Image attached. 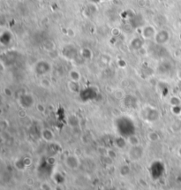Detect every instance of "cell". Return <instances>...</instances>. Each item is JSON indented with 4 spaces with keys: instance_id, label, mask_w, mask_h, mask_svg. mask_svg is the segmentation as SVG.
<instances>
[{
    "instance_id": "12",
    "label": "cell",
    "mask_w": 181,
    "mask_h": 190,
    "mask_svg": "<svg viewBox=\"0 0 181 190\" xmlns=\"http://www.w3.org/2000/svg\"><path fill=\"white\" fill-rule=\"evenodd\" d=\"M119 172H120L121 175H123V176L128 174V173H129V166H127V165H123V166L120 168Z\"/></svg>"
},
{
    "instance_id": "8",
    "label": "cell",
    "mask_w": 181,
    "mask_h": 190,
    "mask_svg": "<svg viewBox=\"0 0 181 190\" xmlns=\"http://www.w3.org/2000/svg\"><path fill=\"white\" fill-rule=\"evenodd\" d=\"M115 143H116V145L118 148L124 149V148H126V146L128 143V142H127V139H125V137L121 136V137L117 138L116 141H115Z\"/></svg>"
},
{
    "instance_id": "1",
    "label": "cell",
    "mask_w": 181,
    "mask_h": 190,
    "mask_svg": "<svg viewBox=\"0 0 181 190\" xmlns=\"http://www.w3.org/2000/svg\"><path fill=\"white\" fill-rule=\"evenodd\" d=\"M116 126L118 134L123 137H129L134 135L135 126L133 121L128 117H121L116 121Z\"/></svg>"
},
{
    "instance_id": "2",
    "label": "cell",
    "mask_w": 181,
    "mask_h": 190,
    "mask_svg": "<svg viewBox=\"0 0 181 190\" xmlns=\"http://www.w3.org/2000/svg\"><path fill=\"white\" fill-rule=\"evenodd\" d=\"M143 156V149L140 146H132V148L130 149L129 153H128V157L132 161H138L139 159H141Z\"/></svg>"
},
{
    "instance_id": "14",
    "label": "cell",
    "mask_w": 181,
    "mask_h": 190,
    "mask_svg": "<svg viewBox=\"0 0 181 190\" xmlns=\"http://www.w3.org/2000/svg\"><path fill=\"white\" fill-rule=\"evenodd\" d=\"M107 155H108V157H109L110 158H111V159H115V158L117 157L116 152H115L114 150H112V149H110V150H108V153H107Z\"/></svg>"
},
{
    "instance_id": "15",
    "label": "cell",
    "mask_w": 181,
    "mask_h": 190,
    "mask_svg": "<svg viewBox=\"0 0 181 190\" xmlns=\"http://www.w3.org/2000/svg\"><path fill=\"white\" fill-rule=\"evenodd\" d=\"M179 156H181V148L179 149Z\"/></svg>"
},
{
    "instance_id": "5",
    "label": "cell",
    "mask_w": 181,
    "mask_h": 190,
    "mask_svg": "<svg viewBox=\"0 0 181 190\" xmlns=\"http://www.w3.org/2000/svg\"><path fill=\"white\" fill-rule=\"evenodd\" d=\"M66 164L68 165L69 168L75 169L79 165V160H78L77 157H75L74 156H69L66 158Z\"/></svg>"
},
{
    "instance_id": "13",
    "label": "cell",
    "mask_w": 181,
    "mask_h": 190,
    "mask_svg": "<svg viewBox=\"0 0 181 190\" xmlns=\"http://www.w3.org/2000/svg\"><path fill=\"white\" fill-rule=\"evenodd\" d=\"M69 124H71V126H77L78 124H79L78 119L74 116H71L69 118Z\"/></svg>"
},
{
    "instance_id": "3",
    "label": "cell",
    "mask_w": 181,
    "mask_h": 190,
    "mask_svg": "<svg viewBox=\"0 0 181 190\" xmlns=\"http://www.w3.org/2000/svg\"><path fill=\"white\" fill-rule=\"evenodd\" d=\"M20 104L24 108H29L34 104V99L30 95H20Z\"/></svg>"
},
{
    "instance_id": "9",
    "label": "cell",
    "mask_w": 181,
    "mask_h": 190,
    "mask_svg": "<svg viewBox=\"0 0 181 190\" xmlns=\"http://www.w3.org/2000/svg\"><path fill=\"white\" fill-rule=\"evenodd\" d=\"M127 142L131 146H137L140 144V140L136 135H131L127 138Z\"/></svg>"
},
{
    "instance_id": "7",
    "label": "cell",
    "mask_w": 181,
    "mask_h": 190,
    "mask_svg": "<svg viewBox=\"0 0 181 190\" xmlns=\"http://www.w3.org/2000/svg\"><path fill=\"white\" fill-rule=\"evenodd\" d=\"M42 137L43 140H45L47 142H50L54 138V135L50 129H43L42 131Z\"/></svg>"
},
{
    "instance_id": "11",
    "label": "cell",
    "mask_w": 181,
    "mask_h": 190,
    "mask_svg": "<svg viewBox=\"0 0 181 190\" xmlns=\"http://www.w3.org/2000/svg\"><path fill=\"white\" fill-rule=\"evenodd\" d=\"M70 77L72 78L73 82H78L80 80V75L76 71H72L70 73Z\"/></svg>"
},
{
    "instance_id": "4",
    "label": "cell",
    "mask_w": 181,
    "mask_h": 190,
    "mask_svg": "<svg viewBox=\"0 0 181 190\" xmlns=\"http://www.w3.org/2000/svg\"><path fill=\"white\" fill-rule=\"evenodd\" d=\"M145 118H146V120H148V121H155V120H158L159 114H158V112H157V111H156L155 109L148 107V110L146 111Z\"/></svg>"
},
{
    "instance_id": "10",
    "label": "cell",
    "mask_w": 181,
    "mask_h": 190,
    "mask_svg": "<svg viewBox=\"0 0 181 190\" xmlns=\"http://www.w3.org/2000/svg\"><path fill=\"white\" fill-rule=\"evenodd\" d=\"M148 138L151 141V142H156L160 139V137L158 135V134L156 132H150L148 135Z\"/></svg>"
},
{
    "instance_id": "6",
    "label": "cell",
    "mask_w": 181,
    "mask_h": 190,
    "mask_svg": "<svg viewBox=\"0 0 181 190\" xmlns=\"http://www.w3.org/2000/svg\"><path fill=\"white\" fill-rule=\"evenodd\" d=\"M151 169H152V173H153V175L155 173V178H158L159 176H161L162 174L160 173H158L159 172V170H164V164L162 163H160V162H155V163H153V164L151 165Z\"/></svg>"
}]
</instances>
